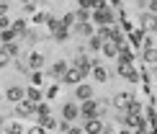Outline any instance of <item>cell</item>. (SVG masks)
I'll use <instances>...</instances> for the list:
<instances>
[{"instance_id": "836d02e7", "label": "cell", "mask_w": 157, "mask_h": 134, "mask_svg": "<svg viewBox=\"0 0 157 134\" xmlns=\"http://www.w3.org/2000/svg\"><path fill=\"white\" fill-rule=\"evenodd\" d=\"M47 21H49V13H44V10L34 13V23H36V26H41V23H47Z\"/></svg>"}, {"instance_id": "52a82bcc", "label": "cell", "mask_w": 157, "mask_h": 134, "mask_svg": "<svg viewBox=\"0 0 157 134\" xmlns=\"http://www.w3.org/2000/svg\"><path fill=\"white\" fill-rule=\"evenodd\" d=\"M90 98H95V88H93L90 83H85V80H82L80 85H75V100H77V103L90 100Z\"/></svg>"}, {"instance_id": "74e56055", "label": "cell", "mask_w": 157, "mask_h": 134, "mask_svg": "<svg viewBox=\"0 0 157 134\" xmlns=\"http://www.w3.org/2000/svg\"><path fill=\"white\" fill-rule=\"evenodd\" d=\"M142 36H144V31H142V29H136V31L132 34V41H134V44H142Z\"/></svg>"}, {"instance_id": "83f0119b", "label": "cell", "mask_w": 157, "mask_h": 134, "mask_svg": "<svg viewBox=\"0 0 157 134\" xmlns=\"http://www.w3.org/2000/svg\"><path fill=\"white\" fill-rule=\"evenodd\" d=\"M88 49H90V52H101V49H103V39L98 36V34H93V36L88 39Z\"/></svg>"}, {"instance_id": "f6af8a7d", "label": "cell", "mask_w": 157, "mask_h": 134, "mask_svg": "<svg viewBox=\"0 0 157 134\" xmlns=\"http://www.w3.org/2000/svg\"><path fill=\"white\" fill-rule=\"evenodd\" d=\"M101 134H113V129H111V126H103V132Z\"/></svg>"}, {"instance_id": "8992f818", "label": "cell", "mask_w": 157, "mask_h": 134, "mask_svg": "<svg viewBox=\"0 0 157 134\" xmlns=\"http://www.w3.org/2000/svg\"><path fill=\"white\" fill-rule=\"evenodd\" d=\"M62 119L64 121H77V119H80V103H77V100H64L62 103Z\"/></svg>"}, {"instance_id": "9a60e30c", "label": "cell", "mask_w": 157, "mask_h": 134, "mask_svg": "<svg viewBox=\"0 0 157 134\" xmlns=\"http://www.w3.org/2000/svg\"><path fill=\"white\" fill-rule=\"evenodd\" d=\"M116 75L124 77L126 83H139V80H142V72L136 70L134 65H132V67H124V70H116Z\"/></svg>"}, {"instance_id": "f35d334b", "label": "cell", "mask_w": 157, "mask_h": 134, "mask_svg": "<svg viewBox=\"0 0 157 134\" xmlns=\"http://www.w3.org/2000/svg\"><path fill=\"white\" fill-rule=\"evenodd\" d=\"M10 23H13V21H10L8 16H0V31H3V29H10Z\"/></svg>"}, {"instance_id": "5bb4252c", "label": "cell", "mask_w": 157, "mask_h": 134, "mask_svg": "<svg viewBox=\"0 0 157 134\" xmlns=\"http://www.w3.org/2000/svg\"><path fill=\"white\" fill-rule=\"evenodd\" d=\"M103 119H85L82 121V134H101L103 132Z\"/></svg>"}, {"instance_id": "ac0fdd59", "label": "cell", "mask_w": 157, "mask_h": 134, "mask_svg": "<svg viewBox=\"0 0 157 134\" xmlns=\"http://www.w3.org/2000/svg\"><path fill=\"white\" fill-rule=\"evenodd\" d=\"M132 65H134V57H132V52H129V49L119 52V57H116V70H124V67H132Z\"/></svg>"}, {"instance_id": "cb8c5ba5", "label": "cell", "mask_w": 157, "mask_h": 134, "mask_svg": "<svg viewBox=\"0 0 157 134\" xmlns=\"http://www.w3.org/2000/svg\"><path fill=\"white\" fill-rule=\"evenodd\" d=\"M10 29L16 31V36H18V39H23L26 34H29V26H26V21H23V18H18V21H13V23H10Z\"/></svg>"}, {"instance_id": "e575fe53", "label": "cell", "mask_w": 157, "mask_h": 134, "mask_svg": "<svg viewBox=\"0 0 157 134\" xmlns=\"http://www.w3.org/2000/svg\"><path fill=\"white\" fill-rule=\"evenodd\" d=\"M152 46H155L152 34H144V36H142V49H152Z\"/></svg>"}, {"instance_id": "4fadbf2b", "label": "cell", "mask_w": 157, "mask_h": 134, "mask_svg": "<svg viewBox=\"0 0 157 134\" xmlns=\"http://www.w3.org/2000/svg\"><path fill=\"white\" fill-rule=\"evenodd\" d=\"M5 98H8L10 103H18V100L26 98V88H21L18 83H10L8 88H5Z\"/></svg>"}, {"instance_id": "ab89813d", "label": "cell", "mask_w": 157, "mask_h": 134, "mask_svg": "<svg viewBox=\"0 0 157 134\" xmlns=\"http://www.w3.org/2000/svg\"><path fill=\"white\" fill-rule=\"evenodd\" d=\"M147 10L149 13H157V0H147Z\"/></svg>"}, {"instance_id": "5b68a950", "label": "cell", "mask_w": 157, "mask_h": 134, "mask_svg": "<svg viewBox=\"0 0 157 134\" xmlns=\"http://www.w3.org/2000/svg\"><path fill=\"white\" fill-rule=\"evenodd\" d=\"M139 29L144 31V34H157V13L142 10V16H139Z\"/></svg>"}, {"instance_id": "ee69618b", "label": "cell", "mask_w": 157, "mask_h": 134, "mask_svg": "<svg viewBox=\"0 0 157 134\" xmlns=\"http://www.w3.org/2000/svg\"><path fill=\"white\" fill-rule=\"evenodd\" d=\"M116 134H134V132H132V129H126V126H124V129H119Z\"/></svg>"}, {"instance_id": "8fae6325", "label": "cell", "mask_w": 157, "mask_h": 134, "mask_svg": "<svg viewBox=\"0 0 157 134\" xmlns=\"http://www.w3.org/2000/svg\"><path fill=\"white\" fill-rule=\"evenodd\" d=\"M70 65H72V67H77V70L82 72V77L88 75L90 70H93V62H90V57H88V54H82V52H77V54H75V59H72Z\"/></svg>"}, {"instance_id": "2e32d148", "label": "cell", "mask_w": 157, "mask_h": 134, "mask_svg": "<svg viewBox=\"0 0 157 134\" xmlns=\"http://www.w3.org/2000/svg\"><path fill=\"white\" fill-rule=\"evenodd\" d=\"M26 98H29L31 103H41L44 100V88H39V85H26Z\"/></svg>"}, {"instance_id": "30bf717a", "label": "cell", "mask_w": 157, "mask_h": 134, "mask_svg": "<svg viewBox=\"0 0 157 134\" xmlns=\"http://www.w3.org/2000/svg\"><path fill=\"white\" fill-rule=\"evenodd\" d=\"M82 80H85L82 72L77 70V67H72V65H70L67 70H64V75H62V83H64V85H72V88H75V85H80Z\"/></svg>"}, {"instance_id": "7c38bea8", "label": "cell", "mask_w": 157, "mask_h": 134, "mask_svg": "<svg viewBox=\"0 0 157 134\" xmlns=\"http://www.w3.org/2000/svg\"><path fill=\"white\" fill-rule=\"evenodd\" d=\"M72 31L77 34V36H82V39H90L95 34V23L93 21H77L75 26H72Z\"/></svg>"}, {"instance_id": "1f68e13d", "label": "cell", "mask_w": 157, "mask_h": 134, "mask_svg": "<svg viewBox=\"0 0 157 134\" xmlns=\"http://www.w3.org/2000/svg\"><path fill=\"white\" fill-rule=\"evenodd\" d=\"M90 13L93 10H88V8H75V18L77 21H90Z\"/></svg>"}, {"instance_id": "ffe728a7", "label": "cell", "mask_w": 157, "mask_h": 134, "mask_svg": "<svg viewBox=\"0 0 157 134\" xmlns=\"http://www.w3.org/2000/svg\"><path fill=\"white\" fill-rule=\"evenodd\" d=\"M47 116H52V108H49V103H47V100L36 103V116H34V119H36V124H41Z\"/></svg>"}, {"instance_id": "d6a6232c", "label": "cell", "mask_w": 157, "mask_h": 134, "mask_svg": "<svg viewBox=\"0 0 157 134\" xmlns=\"http://www.w3.org/2000/svg\"><path fill=\"white\" fill-rule=\"evenodd\" d=\"M10 62H13V59H10V54L3 49V46H0V70H5V67H8Z\"/></svg>"}, {"instance_id": "6da1fadb", "label": "cell", "mask_w": 157, "mask_h": 134, "mask_svg": "<svg viewBox=\"0 0 157 134\" xmlns=\"http://www.w3.org/2000/svg\"><path fill=\"white\" fill-rule=\"evenodd\" d=\"M106 106H103V100H95V98H90V100H82L80 103V119L85 121V119H101V116H106Z\"/></svg>"}, {"instance_id": "8d00e7d4", "label": "cell", "mask_w": 157, "mask_h": 134, "mask_svg": "<svg viewBox=\"0 0 157 134\" xmlns=\"http://www.w3.org/2000/svg\"><path fill=\"white\" fill-rule=\"evenodd\" d=\"M77 8H88V10H95V0H77Z\"/></svg>"}, {"instance_id": "d590c367", "label": "cell", "mask_w": 157, "mask_h": 134, "mask_svg": "<svg viewBox=\"0 0 157 134\" xmlns=\"http://www.w3.org/2000/svg\"><path fill=\"white\" fill-rule=\"evenodd\" d=\"M26 134H47V129H44L41 124H34V126H29V129H26Z\"/></svg>"}, {"instance_id": "9c48e42d", "label": "cell", "mask_w": 157, "mask_h": 134, "mask_svg": "<svg viewBox=\"0 0 157 134\" xmlns=\"http://www.w3.org/2000/svg\"><path fill=\"white\" fill-rule=\"evenodd\" d=\"M67 67H70V62H67V59H54V62H52V67L47 70V75H49L52 80H57V83H59Z\"/></svg>"}, {"instance_id": "44dd1931", "label": "cell", "mask_w": 157, "mask_h": 134, "mask_svg": "<svg viewBox=\"0 0 157 134\" xmlns=\"http://www.w3.org/2000/svg\"><path fill=\"white\" fill-rule=\"evenodd\" d=\"M142 111H144V106H142L136 98H134L132 103L126 106V108H124V113H126V116H142Z\"/></svg>"}, {"instance_id": "ba28073f", "label": "cell", "mask_w": 157, "mask_h": 134, "mask_svg": "<svg viewBox=\"0 0 157 134\" xmlns=\"http://www.w3.org/2000/svg\"><path fill=\"white\" fill-rule=\"evenodd\" d=\"M132 100H134V93H132V90H119L113 98H111V103H113L116 111H124L129 103H132Z\"/></svg>"}, {"instance_id": "f1b7e54d", "label": "cell", "mask_w": 157, "mask_h": 134, "mask_svg": "<svg viewBox=\"0 0 157 134\" xmlns=\"http://www.w3.org/2000/svg\"><path fill=\"white\" fill-rule=\"evenodd\" d=\"M16 31H13V29H3V31H0V44H10V41H16Z\"/></svg>"}, {"instance_id": "4316f807", "label": "cell", "mask_w": 157, "mask_h": 134, "mask_svg": "<svg viewBox=\"0 0 157 134\" xmlns=\"http://www.w3.org/2000/svg\"><path fill=\"white\" fill-rule=\"evenodd\" d=\"M59 88H62V85H59V83H57V80H54V83H52L49 88H44V98H47V100L57 98V96H59Z\"/></svg>"}, {"instance_id": "d6986e66", "label": "cell", "mask_w": 157, "mask_h": 134, "mask_svg": "<svg viewBox=\"0 0 157 134\" xmlns=\"http://www.w3.org/2000/svg\"><path fill=\"white\" fill-rule=\"evenodd\" d=\"M3 132H5V134H23L26 129H23V121H21V119H13V121H5V124H3Z\"/></svg>"}, {"instance_id": "b9f144b4", "label": "cell", "mask_w": 157, "mask_h": 134, "mask_svg": "<svg viewBox=\"0 0 157 134\" xmlns=\"http://www.w3.org/2000/svg\"><path fill=\"white\" fill-rule=\"evenodd\" d=\"M8 8H10L8 3H0V16H8Z\"/></svg>"}, {"instance_id": "60d3db41", "label": "cell", "mask_w": 157, "mask_h": 134, "mask_svg": "<svg viewBox=\"0 0 157 134\" xmlns=\"http://www.w3.org/2000/svg\"><path fill=\"white\" fill-rule=\"evenodd\" d=\"M64 134H82V126H75V124H72V126H70V129L64 132Z\"/></svg>"}, {"instance_id": "7402d4cb", "label": "cell", "mask_w": 157, "mask_h": 134, "mask_svg": "<svg viewBox=\"0 0 157 134\" xmlns=\"http://www.w3.org/2000/svg\"><path fill=\"white\" fill-rule=\"evenodd\" d=\"M103 57H108V59H116L119 57V46H116L113 41H103Z\"/></svg>"}, {"instance_id": "3957f363", "label": "cell", "mask_w": 157, "mask_h": 134, "mask_svg": "<svg viewBox=\"0 0 157 134\" xmlns=\"http://www.w3.org/2000/svg\"><path fill=\"white\" fill-rule=\"evenodd\" d=\"M13 116L21 119V121H23V119H34V116H36V103H31L29 98L13 103Z\"/></svg>"}, {"instance_id": "e0dca14e", "label": "cell", "mask_w": 157, "mask_h": 134, "mask_svg": "<svg viewBox=\"0 0 157 134\" xmlns=\"http://www.w3.org/2000/svg\"><path fill=\"white\" fill-rule=\"evenodd\" d=\"M26 65H29V70H41L44 67V54L41 52H31V54L26 57Z\"/></svg>"}, {"instance_id": "603a6c76", "label": "cell", "mask_w": 157, "mask_h": 134, "mask_svg": "<svg viewBox=\"0 0 157 134\" xmlns=\"http://www.w3.org/2000/svg\"><path fill=\"white\" fill-rule=\"evenodd\" d=\"M0 46L10 54V59H18V54H21V41H18V39H16V41H10V44H0Z\"/></svg>"}, {"instance_id": "277c9868", "label": "cell", "mask_w": 157, "mask_h": 134, "mask_svg": "<svg viewBox=\"0 0 157 134\" xmlns=\"http://www.w3.org/2000/svg\"><path fill=\"white\" fill-rule=\"evenodd\" d=\"M47 26H49L52 36H54L57 41H67V39H70V29H67V26H64V23L59 21V18H52V16H49Z\"/></svg>"}, {"instance_id": "f546056e", "label": "cell", "mask_w": 157, "mask_h": 134, "mask_svg": "<svg viewBox=\"0 0 157 134\" xmlns=\"http://www.w3.org/2000/svg\"><path fill=\"white\" fill-rule=\"evenodd\" d=\"M31 85H39V88H44V72L41 70H31Z\"/></svg>"}, {"instance_id": "7a4b0ae2", "label": "cell", "mask_w": 157, "mask_h": 134, "mask_svg": "<svg viewBox=\"0 0 157 134\" xmlns=\"http://www.w3.org/2000/svg\"><path fill=\"white\" fill-rule=\"evenodd\" d=\"M90 21H93L95 26H113L116 23V13L111 10L108 5L106 8H95L93 13H90Z\"/></svg>"}, {"instance_id": "4dcf8cb0", "label": "cell", "mask_w": 157, "mask_h": 134, "mask_svg": "<svg viewBox=\"0 0 157 134\" xmlns=\"http://www.w3.org/2000/svg\"><path fill=\"white\" fill-rule=\"evenodd\" d=\"M59 21H62L64 26H67V29H70V31H72V26L77 23V18H75V10H70V13H64V16L59 18Z\"/></svg>"}, {"instance_id": "bcb514c9", "label": "cell", "mask_w": 157, "mask_h": 134, "mask_svg": "<svg viewBox=\"0 0 157 134\" xmlns=\"http://www.w3.org/2000/svg\"><path fill=\"white\" fill-rule=\"evenodd\" d=\"M3 124H5V116L0 113V132H3Z\"/></svg>"}, {"instance_id": "484cf974", "label": "cell", "mask_w": 157, "mask_h": 134, "mask_svg": "<svg viewBox=\"0 0 157 134\" xmlns=\"http://www.w3.org/2000/svg\"><path fill=\"white\" fill-rule=\"evenodd\" d=\"M90 72H93V77L98 80V83H106V80H108V70H106L103 65H95Z\"/></svg>"}, {"instance_id": "7bdbcfd3", "label": "cell", "mask_w": 157, "mask_h": 134, "mask_svg": "<svg viewBox=\"0 0 157 134\" xmlns=\"http://www.w3.org/2000/svg\"><path fill=\"white\" fill-rule=\"evenodd\" d=\"M134 134H149V132H147V126H139V129H134Z\"/></svg>"}, {"instance_id": "d4e9b609", "label": "cell", "mask_w": 157, "mask_h": 134, "mask_svg": "<svg viewBox=\"0 0 157 134\" xmlns=\"http://www.w3.org/2000/svg\"><path fill=\"white\" fill-rule=\"evenodd\" d=\"M142 59H144L147 65L157 67V46H152V49H142Z\"/></svg>"}]
</instances>
